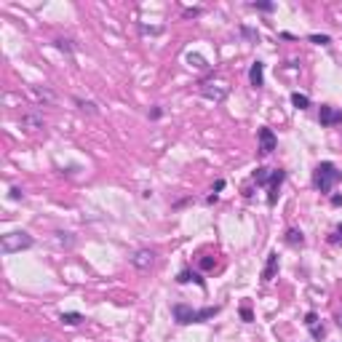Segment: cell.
<instances>
[{
	"instance_id": "3957f363",
	"label": "cell",
	"mask_w": 342,
	"mask_h": 342,
	"mask_svg": "<svg viewBox=\"0 0 342 342\" xmlns=\"http://www.w3.org/2000/svg\"><path fill=\"white\" fill-rule=\"evenodd\" d=\"M310 182H313V190H315V193L332 195V190L342 182V169L337 166L334 161H321V163H315Z\"/></svg>"
},
{
	"instance_id": "4fadbf2b",
	"label": "cell",
	"mask_w": 342,
	"mask_h": 342,
	"mask_svg": "<svg viewBox=\"0 0 342 342\" xmlns=\"http://www.w3.org/2000/svg\"><path fill=\"white\" fill-rule=\"evenodd\" d=\"M284 243L291 246V249H302V246H305V233L300 227H289L284 233Z\"/></svg>"
},
{
	"instance_id": "e0dca14e",
	"label": "cell",
	"mask_w": 342,
	"mask_h": 342,
	"mask_svg": "<svg viewBox=\"0 0 342 342\" xmlns=\"http://www.w3.org/2000/svg\"><path fill=\"white\" fill-rule=\"evenodd\" d=\"M54 49H56V51H62L64 56H73L78 45H75L73 38H54Z\"/></svg>"
},
{
	"instance_id": "603a6c76",
	"label": "cell",
	"mask_w": 342,
	"mask_h": 342,
	"mask_svg": "<svg viewBox=\"0 0 342 342\" xmlns=\"http://www.w3.org/2000/svg\"><path fill=\"white\" fill-rule=\"evenodd\" d=\"M136 30L139 35H163L166 27H152V25H145V21H136Z\"/></svg>"
},
{
	"instance_id": "f35d334b",
	"label": "cell",
	"mask_w": 342,
	"mask_h": 342,
	"mask_svg": "<svg viewBox=\"0 0 342 342\" xmlns=\"http://www.w3.org/2000/svg\"><path fill=\"white\" fill-rule=\"evenodd\" d=\"M38 342H51V339H38Z\"/></svg>"
},
{
	"instance_id": "484cf974",
	"label": "cell",
	"mask_w": 342,
	"mask_h": 342,
	"mask_svg": "<svg viewBox=\"0 0 342 342\" xmlns=\"http://www.w3.org/2000/svg\"><path fill=\"white\" fill-rule=\"evenodd\" d=\"M310 337H313L315 342L326 339V326H324V324H315V326H310Z\"/></svg>"
},
{
	"instance_id": "6da1fadb",
	"label": "cell",
	"mask_w": 342,
	"mask_h": 342,
	"mask_svg": "<svg viewBox=\"0 0 342 342\" xmlns=\"http://www.w3.org/2000/svg\"><path fill=\"white\" fill-rule=\"evenodd\" d=\"M219 313H222V305H206V308H193V305H187V302H174L171 305V315L179 326L206 324Z\"/></svg>"
},
{
	"instance_id": "8d00e7d4",
	"label": "cell",
	"mask_w": 342,
	"mask_h": 342,
	"mask_svg": "<svg viewBox=\"0 0 342 342\" xmlns=\"http://www.w3.org/2000/svg\"><path fill=\"white\" fill-rule=\"evenodd\" d=\"M278 38H284V40H297V35H291V32H281Z\"/></svg>"
},
{
	"instance_id": "d590c367",
	"label": "cell",
	"mask_w": 342,
	"mask_h": 342,
	"mask_svg": "<svg viewBox=\"0 0 342 342\" xmlns=\"http://www.w3.org/2000/svg\"><path fill=\"white\" fill-rule=\"evenodd\" d=\"M187 203H193V198H182V200H176V203H174L171 209H182V206H187Z\"/></svg>"
},
{
	"instance_id": "836d02e7",
	"label": "cell",
	"mask_w": 342,
	"mask_h": 342,
	"mask_svg": "<svg viewBox=\"0 0 342 342\" xmlns=\"http://www.w3.org/2000/svg\"><path fill=\"white\" fill-rule=\"evenodd\" d=\"M225 185H227L225 179H217V182H214V187H211V193H217V195H219L222 190H225Z\"/></svg>"
},
{
	"instance_id": "ba28073f",
	"label": "cell",
	"mask_w": 342,
	"mask_h": 342,
	"mask_svg": "<svg viewBox=\"0 0 342 342\" xmlns=\"http://www.w3.org/2000/svg\"><path fill=\"white\" fill-rule=\"evenodd\" d=\"M318 123H321V128L342 126V110L334 107V104H321L318 107Z\"/></svg>"
},
{
	"instance_id": "7a4b0ae2",
	"label": "cell",
	"mask_w": 342,
	"mask_h": 342,
	"mask_svg": "<svg viewBox=\"0 0 342 342\" xmlns=\"http://www.w3.org/2000/svg\"><path fill=\"white\" fill-rule=\"evenodd\" d=\"M252 182L257 187H265L267 190V206L273 209L278 203V193H281V185L286 182V169H267V166H257L252 171Z\"/></svg>"
},
{
	"instance_id": "7402d4cb",
	"label": "cell",
	"mask_w": 342,
	"mask_h": 342,
	"mask_svg": "<svg viewBox=\"0 0 342 342\" xmlns=\"http://www.w3.org/2000/svg\"><path fill=\"white\" fill-rule=\"evenodd\" d=\"M54 235H56V241L62 243L64 249H73V246H75V235H73V233H67V230H56Z\"/></svg>"
},
{
	"instance_id": "4316f807",
	"label": "cell",
	"mask_w": 342,
	"mask_h": 342,
	"mask_svg": "<svg viewBox=\"0 0 342 342\" xmlns=\"http://www.w3.org/2000/svg\"><path fill=\"white\" fill-rule=\"evenodd\" d=\"M198 16H203V8H200V6L182 8V19H198Z\"/></svg>"
},
{
	"instance_id": "e575fe53",
	"label": "cell",
	"mask_w": 342,
	"mask_h": 342,
	"mask_svg": "<svg viewBox=\"0 0 342 342\" xmlns=\"http://www.w3.org/2000/svg\"><path fill=\"white\" fill-rule=\"evenodd\" d=\"M217 200H219V195H217V193H209V195H206V206H214Z\"/></svg>"
},
{
	"instance_id": "ffe728a7",
	"label": "cell",
	"mask_w": 342,
	"mask_h": 342,
	"mask_svg": "<svg viewBox=\"0 0 342 342\" xmlns=\"http://www.w3.org/2000/svg\"><path fill=\"white\" fill-rule=\"evenodd\" d=\"M291 104H294V107H297V110H310V97H308V94H300V91H291Z\"/></svg>"
},
{
	"instance_id": "1f68e13d",
	"label": "cell",
	"mask_w": 342,
	"mask_h": 342,
	"mask_svg": "<svg viewBox=\"0 0 342 342\" xmlns=\"http://www.w3.org/2000/svg\"><path fill=\"white\" fill-rule=\"evenodd\" d=\"M302 324L308 326V329L315 326V324H318V313H315V310H308V313H305V318H302Z\"/></svg>"
},
{
	"instance_id": "5b68a950",
	"label": "cell",
	"mask_w": 342,
	"mask_h": 342,
	"mask_svg": "<svg viewBox=\"0 0 342 342\" xmlns=\"http://www.w3.org/2000/svg\"><path fill=\"white\" fill-rule=\"evenodd\" d=\"M198 94H200L203 99L214 102V104H222V102L227 99L230 88H227V86H222V83H209V80H198Z\"/></svg>"
},
{
	"instance_id": "52a82bcc",
	"label": "cell",
	"mask_w": 342,
	"mask_h": 342,
	"mask_svg": "<svg viewBox=\"0 0 342 342\" xmlns=\"http://www.w3.org/2000/svg\"><path fill=\"white\" fill-rule=\"evenodd\" d=\"M155 249H136L131 257H128V262H131L134 270H139V273H147V270L155 265Z\"/></svg>"
},
{
	"instance_id": "74e56055",
	"label": "cell",
	"mask_w": 342,
	"mask_h": 342,
	"mask_svg": "<svg viewBox=\"0 0 342 342\" xmlns=\"http://www.w3.org/2000/svg\"><path fill=\"white\" fill-rule=\"evenodd\" d=\"M334 324L342 329V310H337V313H334Z\"/></svg>"
},
{
	"instance_id": "83f0119b",
	"label": "cell",
	"mask_w": 342,
	"mask_h": 342,
	"mask_svg": "<svg viewBox=\"0 0 342 342\" xmlns=\"http://www.w3.org/2000/svg\"><path fill=\"white\" fill-rule=\"evenodd\" d=\"M329 243H332V246H339L342 243V222H339V225L332 230V233H329V238H326Z\"/></svg>"
},
{
	"instance_id": "2e32d148",
	"label": "cell",
	"mask_w": 342,
	"mask_h": 342,
	"mask_svg": "<svg viewBox=\"0 0 342 342\" xmlns=\"http://www.w3.org/2000/svg\"><path fill=\"white\" fill-rule=\"evenodd\" d=\"M59 321H62V326H80L86 321V315L78 313V310H64L62 315H59Z\"/></svg>"
},
{
	"instance_id": "4dcf8cb0",
	"label": "cell",
	"mask_w": 342,
	"mask_h": 342,
	"mask_svg": "<svg viewBox=\"0 0 342 342\" xmlns=\"http://www.w3.org/2000/svg\"><path fill=\"white\" fill-rule=\"evenodd\" d=\"M8 198H11V200H25V187L14 185V187L8 190Z\"/></svg>"
},
{
	"instance_id": "30bf717a",
	"label": "cell",
	"mask_w": 342,
	"mask_h": 342,
	"mask_svg": "<svg viewBox=\"0 0 342 342\" xmlns=\"http://www.w3.org/2000/svg\"><path fill=\"white\" fill-rule=\"evenodd\" d=\"M278 270H281V257H278V252H270L265 259V267H262V284H270L278 276Z\"/></svg>"
},
{
	"instance_id": "d4e9b609",
	"label": "cell",
	"mask_w": 342,
	"mask_h": 342,
	"mask_svg": "<svg viewBox=\"0 0 342 342\" xmlns=\"http://www.w3.org/2000/svg\"><path fill=\"white\" fill-rule=\"evenodd\" d=\"M238 313H241V321H243V324H252V321H254V313H252V305H249V302H243L241 308H238Z\"/></svg>"
},
{
	"instance_id": "7c38bea8",
	"label": "cell",
	"mask_w": 342,
	"mask_h": 342,
	"mask_svg": "<svg viewBox=\"0 0 342 342\" xmlns=\"http://www.w3.org/2000/svg\"><path fill=\"white\" fill-rule=\"evenodd\" d=\"M30 91L40 104H56V91L51 86H30Z\"/></svg>"
},
{
	"instance_id": "8fae6325",
	"label": "cell",
	"mask_w": 342,
	"mask_h": 342,
	"mask_svg": "<svg viewBox=\"0 0 342 342\" xmlns=\"http://www.w3.org/2000/svg\"><path fill=\"white\" fill-rule=\"evenodd\" d=\"M249 86L252 88H262L265 86V62H252V67H249Z\"/></svg>"
},
{
	"instance_id": "9a60e30c",
	"label": "cell",
	"mask_w": 342,
	"mask_h": 342,
	"mask_svg": "<svg viewBox=\"0 0 342 342\" xmlns=\"http://www.w3.org/2000/svg\"><path fill=\"white\" fill-rule=\"evenodd\" d=\"M21 126L30 128V131H38V128H43V115L40 112H25L21 115Z\"/></svg>"
},
{
	"instance_id": "5bb4252c",
	"label": "cell",
	"mask_w": 342,
	"mask_h": 342,
	"mask_svg": "<svg viewBox=\"0 0 342 342\" xmlns=\"http://www.w3.org/2000/svg\"><path fill=\"white\" fill-rule=\"evenodd\" d=\"M73 102H75V107L83 112V115H99V104L97 102H91V99H83V97H73Z\"/></svg>"
},
{
	"instance_id": "44dd1931",
	"label": "cell",
	"mask_w": 342,
	"mask_h": 342,
	"mask_svg": "<svg viewBox=\"0 0 342 342\" xmlns=\"http://www.w3.org/2000/svg\"><path fill=\"white\" fill-rule=\"evenodd\" d=\"M252 11H259V14H273L276 11V3L273 0H257V3H249Z\"/></svg>"
},
{
	"instance_id": "9c48e42d",
	"label": "cell",
	"mask_w": 342,
	"mask_h": 342,
	"mask_svg": "<svg viewBox=\"0 0 342 342\" xmlns=\"http://www.w3.org/2000/svg\"><path fill=\"white\" fill-rule=\"evenodd\" d=\"M176 284L179 286H185V284H195L198 289H203L206 291V278H203V273L200 270H193V267H182L179 273H176Z\"/></svg>"
},
{
	"instance_id": "ac0fdd59",
	"label": "cell",
	"mask_w": 342,
	"mask_h": 342,
	"mask_svg": "<svg viewBox=\"0 0 342 342\" xmlns=\"http://www.w3.org/2000/svg\"><path fill=\"white\" fill-rule=\"evenodd\" d=\"M185 62L190 64V67H195V70H209V73H211V64H209V62H206V59L200 56V54L187 51V54H185Z\"/></svg>"
},
{
	"instance_id": "d6a6232c",
	"label": "cell",
	"mask_w": 342,
	"mask_h": 342,
	"mask_svg": "<svg viewBox=\"0 0 342 342\" xmlns=\"http://www.w3.org/2000/svg\"><path fill=\"white\" fill-rule=\"evenodd\" d=\"M329 203H332L334 209H339L342 206V193H332V195H329Z\"/></svg>"
},
{
	"instance_id": "8992f818",
	"label": "cell",
	"mask_w": 342,
	"mask_h": 342,
	"mask_svg": "<svg viewBox=\"0 0 342 342\" xmlns=\"http://www.w3.org/2000/svg\"><path fill=\"white\" fill-rule=\"evenodd\" d=\"M257 152L262 158H267V155H273V150L278 147V136L273 134V128L270 126H259V131H257Z\"/></svg>"
},
{
	"instance_id": "277c9868",
	"label": "cell",
	"mask_w": 342,
	"mask_h": 342,
	"mask_svg": "<svg viewBox=\"0 0 342 342\" xmlns=\"http://www.w3.org/2000/svg\"><path fill=\"white\" fill-rule=\"evenodd\" d=\"M32 246H35V238L27 230H14V233H6L3 238H0V252L6 257L16 254V252H27Z\"/></svg>"
},
{
	"instance_id": "f1b7e54d",
	"label": "cell",
	"mask_w": 342,
	"mask_h": 342,
	"mask_svg": "<svg viewBox=\"0 0 342 342\" xmlns=\"http://www.w3.org/2000/svg\"><path fill=\"white\" fill-rule=\"evenodd\" d=\"M214 265H217L214 257H200L198 259V270H200V273H203V270H214Z\"/></svg>"
},
{
	"instance_id": "f546056e",
	"label": "cell",
	"mask_w": 342,
	"mask_h": 342,
	"mask_svg": "<svg viewBox=\"0 0 342 342\" xmlns=\"http://www.w3.org/2000/svg\"><path fill=\"white\" fill-rule=\"evenodd\" d=\"M163 112H166V110H163L161 104H152V107L147 110V118H150V121H161V118H163Z\"/></svg>"
},
{
	"instance_id": "d6986e66",
	"label": "cell",
	"mask_w": 342,
	"mask_h": 342,
	"mask_svg": "<svg viewBox=\"0 0 342 342\" xmlns=\"http://www.w3.org/2000/svg\"><path fill=\"white\" fill-rule=\"evenodd\" d=\"M238 35L243 40H249V43H259V38H262V35H259V30L257 27H249V25H241L238 27Z\"/></svg>"
},
{
	"instance_id": "cb8c5ba5",
	"label": "cell",
	"mask_w": 342,
	"mask_h": 342,
	"mask_svg": "<svg viewBox=\"0 0 342 342\" xmlns=\"http://www.w3.org/2000/svg\"><path fill=\"white\" fill-rule=\"evenodd\" d=\"M308 40L315 43V45H324V49H329L332 45V35H321V32H315V35H308Z\"/></svg>"
}]
</instances>
